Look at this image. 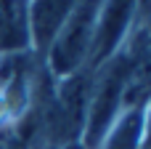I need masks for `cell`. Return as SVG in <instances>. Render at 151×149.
Here are the masks:
<instances>
[{
	"label": "cell",
	"mask_w": 151,
	"mask_h": 149,
	"mask_svg": "<svg viewBox=\"0 0 151 149\" xmlns=\"http://www.w3.org/2000/svg\"><path fill=\"white\" fill-rule=\"evenodd\" d=\"M133 77V61L122 59V61H114L111 69L106 72L104 83L98 85L93 101H90V112L85 115V128H88V144L90 147H98L106 136H109V123L117 112V104H119V93L125 91L127 80Z\"/></svg>",
	"instance_id": "obj_2"
},
{
	"label": "cell",
	"mask_w": 151,
	"mask_h": 149,
	"mask_svg": "<svg viewBox=\"0 0 151 149\" xmlns=\"http://www.w3.org/2000/svg\"><path fill=\"white\" fill-rule=\"evenodd\" d=\"M29 43V0H0V53H21Z\"/></svg>",
	"instance_id": "obj_5"
},
{
	"label": "cell",
	"mask_w": 151,
	"mask_h": 149,
	"mask_svg": "<svg viewBox=\"0 0 151 149\" xmlns=\"http://www.w3.org/2000/svg\"><path fill=\"white\" fill-rule=\"evenodd\" d=\"M74 0H32L29 3V37L37 48H45L58 35Z\"/></svg>",
	"instance_id": "obj_4"
},
{
	"label": "cell",
	"mask_w": 151,
	"mask_h": 149,
	"mask_svg": "<svg viewBox=\"0 0 151 149\" xmlns=\"http://www.w3.org/2000/svg\"><path fill=\"white\" fill-rule=\"evenodd\" d=\"M141 125H143V115H141V109H133L114 128V133L106 136V149H135V141L141 136Z\"/></svg>",
	"instance_id": "obj_7"
},
{
	"label": "cell",
	"mask_w": 151,
	"mask_h": 149,
	"mask_svg": "<svg viewBox=\"0 0 151 149\" xmlns=\"http://www.w3.org/2000/svg\"><path fill=\"white\" fill-rule=\"evenodd\" d=\"M5 115H8V101H5V99L0 96V123L5 120Z\"/></svg>",
	"instance_id": "obj_8"
},
{
	"label": "cell",
	"mask_w": 151,
	"mask_h": 149,
	"mask_svg": "<svg viewBox=\"0 0 151 149\" xmlns=\"http://www.w3.org/2000/svg\"><path fill=\"white\" fill-rule=\"evenodd\" d=\"M85 115H88V91L82 77H72L58 96V104L53 107L50 115V131L56 139L64 144H72V139L85 128Z\"/></svg>",
	"instance_id": "obj_3"
},
{
	"label": "cell",
	"mask_w": 151,
	"mask_h": 149,
	"mask_svg": "<svg viewBox=\"0 0 151 149\" xmlns=\"http://www.w3.org/2000/svg\"><path fill=\"white\" fill-rule=\"evenodd\" d=\"M133 5H135V0H104L101 3L104 16L96 27V40H93L96 59L109 56V51L125 35V29L130 24V16H133Z\"/></svg>",
	"instance_id": "obj_6"
},
{
	"label": "cell",
	"mask_w": 151,
	"mask_h": 149,
	"mask_svg": "<svg viewBox=\"0 0 151 149\" xmlns=\"http://www.w3.org/2000/svg\"><path fill=\"white\" fill-rule=\"evenodd\" d=\"M61 149H82V147H80V144H64Z\"/></svg>",
	"instance_id": "obj_9"
},
{
	"label": "cell",
	"mask_w": 151,
	"mask_h": 149,
	"mask_svg": "<svg viewBox=\"0 0 151 149\" xmlns=\"http://www.w3.org/2000/svg\"><path fill=\"white\" fill-rule=\"evenodd\" d=\"M101 3L104 0H74L66 21L53 37V51H50L53 72L69 75L88 59V53L93 51V40H96Z\"/></svg>",
	"instance_id": "obj_1"
}]
</instances>
